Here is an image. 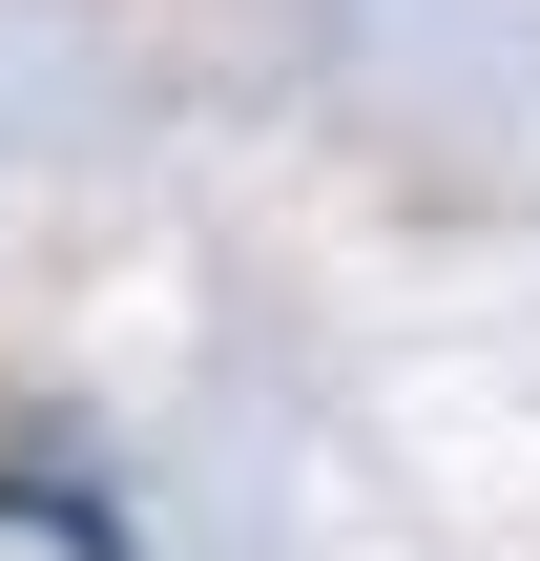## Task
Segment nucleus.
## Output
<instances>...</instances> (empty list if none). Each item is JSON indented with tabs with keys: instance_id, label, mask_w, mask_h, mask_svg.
I'll use <instances>...</instances> for the list:
<instances>
[{
	"instance_id": "nucleus-1",
	"label": "nucleus",
	"mask_w": 540,
	"mask_h": 561,
	"mask_svg": "<svg viewBox=\"0 0 540 561\" xmlns=\"http://www.w3.org/2000/svg\"><path fill=\"white\" fill-rule=\"evenodd\" d=\"M0 561H125V520L62 500V479H0Z\"/></svg>"
}]
</instances>
